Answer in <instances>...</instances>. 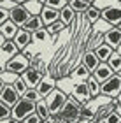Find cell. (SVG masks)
<instances>
[{"label": "cell", "mask_w": 121, "mask_h": 123, "mask_svg": "<svg viewBox=\"0 0 121 123\" xmlns=\"http://www.w3.org/2000/svg\"><path fill=\"white\" fill-rule=\"evenodd\" d=\"M81 109H82V104L77 102L72 95H69L67 104H65V107L62 109V113H60L62 121H63V123H75V121H79Z\"/></svg>", "instance_id": "1"}, {"label": "cell", "mask_w": 121, "mask_h": 123, "mask_svg": "<svg viewBox=\"0 0 121 123\" xmlns=\"http://www.w3.org/2000/svg\"><path fill=\"white\" fill-rule=\"evenodd\" d=\"M34 113H35V102H30V100L21 97V100L12 107V116H11V118H12L16 123H23Z\"/></svg>", "instance_id": "2"}, {"label": "cell", "mask_w": 121, "mask_h": 123, "mask_svg": "<svg viewBox=\"0 0 121 123\" xmlns=\"http://www.w3.org/2000/svg\"><path fill=\"white\" fill-rule=\"evenodd\" d=\"M46 104H47V107L49 111H51V114H60L62 113V109L65 107V104H67V100H69V95L62 92L60 88H56L51 95H47L46 98Z\"/></svg>", "instance_id": "3"}, {"label": "cell", "mask_w": 121, "mask_h": 123, "mask_svg": "<svg viewBox=\"0 0 121 123\" xmlns=\"http://www.w3.org/2000/svg\"><path fill=\"white\" fill-rule=\"evenodd\" d=\"M30 67H32V60L26 56L25 53H19V55H16L11 62H7L5 70H11V72H14V74H18V76H23Z\"/></svg>", "instance_id": "4"}, {"label": "cell", "mask_w": 121, "mask_h": 123, "mask_svg": "<svg viewBox=\"0 0 121 123\" xmlns=\"http://www.w3.org/2000/svg\"><path fill=\"white\" fill-rule=\"evenodd\" d=\"M0 49H2V60H0V72L5 70V65L7 62H11L16 55H19V48L14 44V41H5V42H0Z\"/></svg>", "instance_id": "5"}, {"label": "cell", "mask_w": 121, "mask_h": 123, "mask_svg": "<svg viewBox=\"0 0 121 123\" xmlns=\"http://www.w3.org/2000/svg\"><path fill=\"white\" fill-rule=\"evenodd\" d=\"M102 19L109 23L111 26H119L121 25V5L112 4L102 9Z\"/></svg>", "instance_id": "6"}, {"label": "cell", "mask_w": 121, "mask_h": 123, "mask_svg": "<svg viewBox=\"0 0 121 123\" xmlns=\"http://www.w3.org/2000/svg\"><path fill=\"white\" fill-rule=\"evenodd\" d=\"M19 100H21V95L16 92V88L12 85H2L0 83V102L14 107Z\"/></svg>", "instance_id": "7"}, {"label": "cell", "mask_w": 121, "mask_h": 123, "mask_svg": "<svg viewBox=\"0 0 121 123\" xmlns=\"http://www.w3.org/2000/svg\"><path fill=\"white\" fill-rule=\"evenodd\" d=\"M121 93V76L114 74L109 81L102 83V95H105L109 98H118V95Z\"/></svg>", "instance_id": "8"}, {"label": "cell", "mask_w": 121, "mask_h": 123, "mask_svg": "<svg viewBox=\"0 0 121 123\" xmlns=\"http://www.w3.org/2000/svg\"><path fill=\"white\" fill-rule=\"evenodd\" d=\"M72 97L81 102L82 105H86L88 102L91 100V93H90V86H88V83H77V85H74L72 88Z\"/></svg>", "instance_id": "9"}, {"label": "cell", "mask_w": 121, "mask_h": 123, "mask_svg": "<svg viewBox=\"0 0 121 123\" xmlns=\"http://www.w3.org/2000/svg\"><path fill=\"white\" fill-rule=\"evenodd\" d=\"M30 18H32V14L25 9V5H18V7H14L11 11V21H14L19 28H25V25L30 21Z\"/></svg>", "instance_id": "10"}, {"label": "cell", "mask_w": 121, "mask_h": 123, "mask_svg": "<svg viewBox=\"0 0 121 123\" xmlns=\"http://www.w3.org/2000/svg\"><path fill=\"white\" fill-rule=\"evenodd\" d=\"M56 88H58V79L54 76L46 74V76H44V79L40 81V85L37 86V90H39V93H40L42 98H46L47 95H51Z\"/></svg>", "instance_id": "11"}, {"label": "cell", "mask_w": 121, "mask_h": 123, "mask_svg": "<svg viewBox=\"0 0 121 123\" xmlns=\"http://www.w3.org/2000/svg\"><path fill=\"white\" fill-rule=\"evenodd\" d=\"M44 76H46V72H44V70L35 69V67H30V69L26 70L21 77L26 81V85H28L30 88H37V86L40 85V81L44 79Z\"/></svg>", "instance_id": "12"}, {"label": "cell", "mask_w": 121, "mask_h": 123, "mask_svg": "<svg viewBox=\"0 0 121 123\" xmlns=\"http://www.w3.org/2000/svg\"><path fill=\"white\" fill-rule=\"evenodd\" d=\"M32 41H34V33L32 32H28L26 28H19V32H18V35L14 37V44L19 48V51L23 53L26 48L32 44Z\"/></svg>", "instance_id": "13"}, {"label": "cell", "mask_w": 121, "mask_h": 123, "mask_svg": "<svg viewBox=\"0 0 121 123\" xmlns=\"http://www.w3.org/2000/svg\"><path fill=\"white\" fill-rule=\"evenodd\" d=\"M104 37H105V44H109L112 49H118L121 48V30L119 26H111L109 32L104 33Z\"/></svg>", "instance_id": "14"}, {"label": "cell", "mask_w": 121, "mask_h": 123, "mask_svg": "<svg viewBox=\"0 0 121 123\" xmlns=\"http://www.w3.org/2000/svg\"><path fill=\"white\" fill-rule=\"evenodd\" d=\"M114 74H116V72L111 69V65H109L107 62H102V63L98 65V69L93 72V76H95V79H97L98 83H105V81H109Z\"/></svg>", "instance_id": "15"}, {"label": "cell", "mask_w": 121, "mask_h": 123, "mask_svg": "<svg viewBox=\"0 0 121 123\" xmlns=\"http://www.w3.org/2000/svg\"><path fill=\"white\" fill-rule=\"evenodd\" d=\"M18 32H19V26L11 19L7 23L0 25V37H4L5 41H14V37L18 35Z\"/></svg>", "instance_id": "16"}, {"label": "cell", "mask_w": 121, "mask_h": 123, "mask_svg": "<svg viewBox=\"0 0 121 123\" xmlns=\"http://www.w3.org/2000/svg\"><path fill=\"white\" fill-rule=\"evenodd\" d=\"M40 18H42V21H44V25H46V26H51L53 23L60 21V11L49 7V5H44V9L40 12Z\"/></svg>", "instance_id": "17"}, {"label": "cell", "mask_w": 121, "mask_h": 123, "mask_svg": "<svg viewBox=\"0 0 121 123\" xmlns=\"http://www.w3.org/2000/svg\"><path fill=\"white\" fill-rule=\"evenodd\" d=\"M82 63H84L86 69L93 74V72L98 69V65H100L102 62H100V58L97 56V53L93 51V49H88V51L84 53V56H82Z\"/></svg>", "instance_id": "18"}, {"label": "cell", "mask_w": 121, "mask_h": 123, "mask_svg": "<svg viewBox=\"0 0 121 123\" xmlns=\"http://www.w3.org/2000/svg\"><path fill=\"white\" fill-rule=\"evenodd\" d=\"M75 11L70 7V5H67V7H63L62 11H60V21L62 23H65V26H70L75 21Z\"/></svg>", "instance_id": "19"}, {"label": "cell", "mask_w": 121, "mask_h": 123, "mask_svg": "<svg viewBox=\"0 0 121 123\" xmlns=\"http://www.w3.org/2000/svg\"><path fill=\"white\" fill-rule=\"evenodd\" d=\"M93 51L97 53V56L100 58V62H109L111 56L116 53V49H112L109 44H102V46H98L97 49H93Z\"/></svg>", "instance_id": "20"}, {"label": "cell", "mask_w": 121, "mask_h": 123, "mask_svg": "<svg viewBox=\"0 0 121 123\" xmlns=\"http://www.w3.org/2000/svg\"><path fill=\"white\" fill-rule=\"evenodd\" d=\"M84 18L88 19V23H90V25H97L98 21L102 19V9H98L97 5H91V7L86 11Z\"/></svg>", "instance_id": "21"}, {"label": "cell", "mask_w": 121, "mask_h": 123, "mask_svg": "<svg viewBox=\"0 0 121 123\" xmlns=\"http://www.w3.org/2000/svg\"><path fill=\"white\" fill-rule=\"evenodd\" d=\"M69 5L75 11V14H86V11L91 7L90 0H70Z\"/></svg>", "instance_id": "22"}, {"label": "cell", "mask_w": 121, "mask_h": 123, "mask_svg": "<svg viewBox=\"0 0 121 123\" xmlns=\"http://www.w3.org/2000/svg\"><path fill=\"white\" fill-rule=\"evenodd\" d=\"M25 28L34 33V32H39V30H42V28H46V25H44V21H42L40 16H32L30 21L25 25Z\"/></svg>", "instance_id": "23"}, {"label": "cell", "mask_w": 121, "mask_h": 123, "mask_svg": "<svg viewBox=\"0 0 121 123\" xmlns=\"http://www.w3.org/2000/svg\"><path fill=\"white\" fill-rule=\"evenodd\" d=\"M72 76L75 77V79H79L81 83H86V81L91 77V72L86 69V65H84V63H81V65H77V67L74 69Z\"/></svg>", "instance_id": "24"}, {"label": "cell", "mask_w": 121, "mask_h": 123, "mask_svg": "<svg viewBox=\"0 0 121 123\" xmlns=\"http://www.w3.org/2000/svg\"><path fill=\"white\" fill-rule=\"evenodd\" d=\"M23 5H25V9L28 11L32 16H40L42 9H44V4L39 2V0H28V2H25Z\"/></svg>", "instance_id": "25"}, {"label": "cell", "mask_w": 121, "mask_h": 123, "mask_svg": "<svg viewBox=\"0 0 121 123\" xmlns=\"http://www.w3.org/2000/svg\"><path fill=\"white\" fill-rule=\"evenodd\" d=\"M88 83V86H90V93H91V98H97V97H100L102 95V83H98L95 79V76L91 74V77L86 81Z\"/></svg>", "instance_id": "26"}, {"label": "cell", "mask_w": 121, "mask_h": 123, "mask_svg": "<svg viewBox=\"0 0 121 123\" xmlns=\"http://www.w3.org/2000/svg\"><path fill=\"white\" fill-rule=\"evenodd\" d=\"M35 113L39 114L42 120H47L49 116H51V111H49V107H47V104H46V100H44V98L35 104Z\"/></svg>", "instance_id": "27"}, {"label": "cell", "mask_w": 121, "mask_h": 123, "mask_svg": "<svg viewBox=\"0 0 121 123\" xmlns=\"http://www.w3.org/2000/svg\"><path fill=\"white\" fill-rule=\"evenodd\" d=\"M18 74H14V72H11V70H2L0 72V83L2 85H14V81L18 79Z\"/></svg>", "instance_id": "28"}, {"label": "cell", "mask_w": 121, "mask_h": 123, "mask_svg": "<svg viewBox=\"0 0 121 123\" xmlns=\"http://www.w3.org/2000/svg\"><path fill=\"white\" fill-rule=\"evenodd\" d=\"M65 28H67V26H65V23H62V21H56V23H53L51 26H46V30H47V33L49 35H51V39L54 41V39H56V35L60 32H63Z\"/></svg>", "instance_id": "29"}, {"label": "cell", "mask_w": 121, "mask_h": 123, "mask_svg": "<svg viewBox=\"0 0 121 123\" xmlns=\"http://www.w3.org/2000/svg\"><path fill=\"white\" fill-rule=\"evenodd\" d=\"M107 63L111 65V69L116 72V74H119V72H121V53L116 51V53H114L112 56H111V60H109Z\"/></svg>", "instance_id": "30"}, {"label": "cell", "mask_w": 121, "mask_h": 123, "mask_svg": "<svg viewBox=\"0 0 121 123\" xmlns=\"http://www.w3.org/2000/svg\"><path fill=\"white\" fill-rule=\"evenodd\" d=\"M12 86L16 88V92H18V93L21 95V97H23V95H25L26 92H28V88H30L28 85H26V81H25V79H23L21 76H19V77H18L16 81H14V85H12Z\"/></svg>", "instance_id": "31"}, {"label": "cell", "mask_w": 121, "mask_h": 123, "mask_svg": "<svg viewBox=\"0 0 121 123\" xmlns=\"http://www.w3.org/2000/svg\"><path fill=\"white\" fill-rule=\"evenodd\" d=\"M23 98L30 100V102H35V104L39 102V100H42V97H40V93H39L37 88H28V92L23 95Z\"/></svg>", "instance_id": "32"}, {"label": "cell", "mask_w": 121, "mask_h": 123, "mask_svg": "<svg viewBox=\"0 0 121 123\" xmlns=\"http://www.w3.org/2000/svg\"><path fill=\"white\" fill-rule=\"evenodd\" d=\"M46 5H49V7H53L56 11H62L63 7H67V5H69V0H47Z\"/></svg>", "instance_id": "33"}, {"label": "cell", "mask_w": 121, "mask_h": 123, "mask_svg": "<svg viewBox=\"0 0 121 123\" xmlns=\"http://www.w3.org/2000/svg\"><path fill=\"white\" fill-rule=\"evenodd\" d=\"M49 37H51V35L47 33L46 28H42V30H39V32H34V41H35V42H46Z\"/></svg>", "instance_id": "34"}, {"label": "cell", "mask_w": 121, "mask_h": 123, "mask_svg": "<svg viewBox=\"0 0 121 123\" xmlns=\"http://www.w3.org/2000/svg\"><path fill=\"white\" fill-rule=\"evenodd\" d=\"M102 121H104V123H121V116L116 113V111H112V113L107 114Z\"/></svg>", "instance_id": "35"}, {"label": "cell", "mask_w": 121, "mask_h": 123, "mask_svg": "<svg viewBox=\"0 0 121 123\" xmlns=\"http://www.w3.org/2000/svg\"><path fill=\"white\" fill-rule=\"evenodd\" d=\"M19 4H16L14 0H0V9H7V11H12L14 7H18Z\"/></svg>", "instance_id": "36"}, {"label": "cell", "mask_w": 121, "mask_h": 123, "mask_svg": "<svg viewBox=\"0 0 121 123\" xmlns=\"http://www.w3.org/2000/svg\"><path fill=\"white\" fill-rule=\"evenodd\" d=\"M44 120L40 118V116L39 114H37V113H34V114H32V116H28V118H26L23 123H42Z\"/></svg>", "instance_id": "37"}, {"label": "cell", "mask_w": 121, "mask_h": 123, "mask_svg": "<svg viewBox=\"0 0 121 123\" xmlns=\"http://www.w3.org/2000/svg\"><path fill=\"white\" fill-rule=\"evenodd\" d=\"M0 123H16L12 118H5V120H2V121H0Z\"/></svg>", "instance_id": "38"}, {"label": "cell", "mask_w": 121, "mask_h": 123, "mask_svg": "<svg viewBox=\"0 0 121 123\" xmlns=\"http://www.w3.org/2000/svg\"><path fill=\"white\" fill-rule=\"evenodd\" d=\"M116 113L121 116V104H118V102H116Z\"/></svg>", "instance_id": "39"}, {"label": "cell", "mask_w": 121, "mask_h": 123, "mask_svg": "<svg viewBox=\"0 0 121 123\" xmlns=\"http://www.w3.org/2000/svg\"><path fill=\"white\" fill-rule=\"evenodd\" d=\"M14 2H16V4H19V5H23L25 2H28V0H14Z\"/></svg>", "instance_id": "40"}, {"label": "cell", "mask_w": 121, "mask_h": 123, "mask_svg": "<svg viewBox=\"0 0 121 123\" xmlns=\"http://www.w3.org/2000/svg\"><path fill=\"white\" fill-rule=\"evenodd\" d=\"M116 102H118V104H121V93L118 95V98H116Z\"/></svg>", "instance_id": "41"}, {"label": "cell", "mask_w": 121, "mask_h": 123, "mask_svg": "<svg viewBox=\"0 0 121 123\" xmlns=\"http://www.w3.org/2000/svg\"><path fill=\"white\" fill-rule=\"evenodd\" d=\"M39 2H42V4H44V5H46V2H47V0H39Z\"/></svg>", "instance_id": "42"}, {"label": "cell", "mask_w": 121, "mask_h": 123, "mask_svg": "<svg viewBox=\"0 0 121 123\" xmlns=\"http://www.w3.org/2000/svg\"><path fill=\"white\" fill-rule=\"evenodd\" d=\"M97 123H104V121H97Z\"/></svg>", "instance_id": "43"}, {"label": "cell", "mask_w": 121, "mask_h": 123, "mask_svg": "<svg viewBox=\"0 0 121 123\" xmlns=\"http://www.w3.org/2000/svg\"><path fill=\"white\" fill-rule=\"evenodd\" d=\"M119 30H121V25H119Z\"/></svg>", "instance_id": "44"}, {"label": "cell", "mask_w": 121, "mask_h": 123, "mask_svg": "<svg viewBox=\"0 0 121 123\" xmlns=\"http://www.w3.org/2000/svg\"><path fill=\"white\" fill-rule=\"evenodd\" d=\"M118 4H119V5H121V2H118Z\"/></svg>", "instance_id": "45"}, {"label": "cell", "mask_w": 121, "mask_h": 123, "mask_svg": "<svg viewBox=\"0 0 121 123\" xmlns=\"http://www.w3.org/2000/svg\"><path fill=\"white\" fill-rule=\"evenodd\" d=\"M118 2H121V0H118Z\"/></svg>", "instance_id": "46"}, {"label": "cell", "mask_w": 121, "mask_h": 123, "mask_svg": "<svg viewBox=\"0 0 121 123\" xmlns=\"http://www.w3.org/2000/svg\"><path fill=\"white\" fill-rule=\"evenodd\" d=\"M119 76H121V72H119Z\"/></svg>", "instance_id": "47"}, {"label": "cell", "mask_w": 121, "mask_h": 123, "mask_svg": "<svg viewBox=\"0 0 121 123\" xmlns=\"http://www.w3.org/2000/svg\"><path fill=\"white\" fill-rule=\"evenodd\" d=\"M69 2H70V0H69Z\"/></svg>", "instance_id": "48"}, {"label": "cell", "mask_w": 121, "mask_h": 123, "mask_svg": "<svg viewBox=\"0 0 121 123\" xmlns=\"http://www.w3.org/2000/svg\"><path fill=\"white\" fill-rule=\"evenodd\" d=\"M119 49H121V48H119Z\"/></svg>", "instance_id": "49"}, {"label": "cell", "mask_w": 121, "mask_h": 123, "mask_svg": "<svg viewBox=\"0 0 121 123\" xmlns=\"http://www.w3.org/2000/svg\"><path fill=\"white\" fill-rule=\"evenodd\" d=\"M119 53H121V51H119Z\"/></svg>", "instance_id": "50"}]
</instances>
